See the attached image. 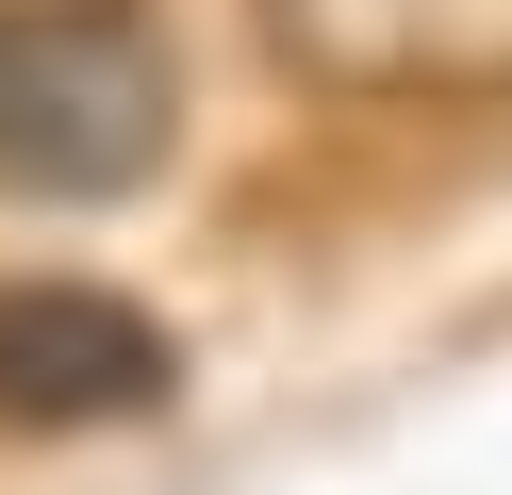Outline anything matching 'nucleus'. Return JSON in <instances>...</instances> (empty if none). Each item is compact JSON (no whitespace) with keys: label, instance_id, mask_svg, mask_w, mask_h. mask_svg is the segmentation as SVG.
I'll return each mask as SVG.
<instances>
[{"label":"nucleus","instance_id":"nucleus-1","mask_svg":"<svg viewBox=\"0 0 512 495\" xmlns=\"http://www.w3.org/2000/svg\"><path fill=\"white\" fill-rule=\"evenodd\" d=\"M182 149V66L149 0H0V182L17 198H133Z\"/></svg>","mask_w":512,"mask_h":495},{"label":"nucleus","instance_id":"nucleus-2","mask_svg":"<svg viewBox=\"0 0 512 495\" xmlns=\"http://www.w3.org/2000/svg\"><path fill=\"white\" fill-rule=\"evenodd\" d=\"M265 50L331 99H512V0H265Z\"/></svg>","mask_w":512,"mask_h":495},{"label":"nucleus","instance_id":"nucleus-3","mask_svg":"<svg viewBox=\"0 0 512 495\" xmlns=\"http://www.w3.org/2000/svg\"><path fill=\"white\" fill-rule=\"evenodd\" d=\"M182 363L133 297L100 281H0V429H100V413H149Z\"/></svg>","mask_w":512,"mask_h":495}]
</instances>
